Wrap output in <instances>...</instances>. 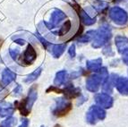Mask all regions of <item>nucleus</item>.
Returning <instances> with one entry per match:
<instances>
[{
    "label": "nucleus",
    "instance_id": "f257e3e1",
    "mask_svg": "<svg viewBox=\"0 0 128 127\" xmlns=\"http://www.w3.org/2000/svg\"><path fill=\"white\" fill-rule=\"evenodd\" d=\"M96 72H98V74L92 75L86 80V88L88 90L92 91V92H96L101 83L105 82L108 77L106 68H100Z\"/></svg>",
    "mask_w": 128,
    "mask_h": 127
},
{
    "label": "nucleus",
    "instance_id": "f03ea898",
    "mask_svg": "<svg viewBox=\"0 0 128 127\" xmlns=\"http://www.w3.org/2000/svg\"><path fill=\"white\" fill-rule=\"evenodd\" d=\"M112 34H111L110 28L108 26H102L98 29L97 32H95L93 37V43L92 47L93 48H100L101 46L107 43L110 40Z\"/></svg>",
    "mask_w": 128,
    "mask_h": 127
},
{
    "label": "nucleus",
    "instance_id": "7ed1b4c3",
    "mask_svg": "<svg viewBox=\"0 0 128 127\" xmlns=\"http://www.w3.org/2000/svg\"><path fill=\"white\" fill-rule=\"evenodd\" d=\"M106 117V112L101 106H92L86 114V120L90 124H95L98 120H103Z\"/></svg>",
    "mask_w": 128,
    "mask_h": 127
},
{
    "label": "nucleus",
    "instance_id": "20e7f679",
    "mask_svg": "<svg viewBox=\"0 0 128 127\" xmlns=\"http://www.w3.org/2000/svg\"><path fill=\"white\" fill-rule=\"evenodd\" d=\"M109 17L113 22L119 25H124L128 21V14L124 9L118 6L111 8L109 12Z\"/></svg>",
    "mask_w": 128,
    "mask_h": 127
},
{
    "label": "nucleus",
    "instance_id": "39448f33",
    "mask_svg": "<svg viewBox=\"0 0 128 127\" xmlns=\"http://www.w3.org/2000/svg\"><path fill=\"white\" fill-rule=\"evenodd\" d=\"M37 97H38V94H37V90L36 87L33 86L29 90V94H28V98L25 100L24 105L22 104L21 108H20V110H21L22 114H24V116H27L29 114V112L30 111V108H32V105L34 104V102L36 101Z\"/></svg>",
    "mask_w": 128,
    "mask_h": 127
},
{
    "label": "nucleus",
    "instance_id": "423d86ee",
    "mask_svg": "<svg viewBox=\"0 0 128 127\" xmlns=\"http://www.w3.org/2000/svg\"><path fill=\"white\" fill-rule=\"evenodd\" d=\"M71 103L64 98H56V106L53 109V114L56 116H61L68 112L71 109Z\"/></svg>",
    "mask_w": 128,
    "mask_h": 127
},
{
    "label": "nucleus",
    "instance_id": "0eeeda50",
    "mask_svg": "<svg viewBox=\"0 0 128 127\" xmlns=\"http://www.w3.org/2000/svg\"><path fill=\"white\" fill-rule=\"evenodd\" d=\"M64 18H66V14H64V12H62L61 10H58V9H56L51 14L49 22H45V24L48 26V29H52V28L56 27Z\"/></svg>",
    "mask_w": 128,
    "mask_h": 127
},
{
    "label": "nucleus",
    "instance_id": "6e6552de",
    "mask_svg": "<svg viewBox=\"0 0 128 127\" xmlns=\"http://www.w3.org/2000/svg\"><path fill=\"white\" fill-rule=\"evenodd\" d=\"M95 100L98 106L105 108H110L113 106V98L107 93H100L95 96Z\"/></svg>",
    "mask_w": 128,
    "mask_h": 127
},
{
    "label": "nucleus",
    "instance_id": "1a4fd4ad",
    "mask_svg": "<svg viewBox=\"0 0 128 127\" xmlns=\"http://www.w3.org/2000/svg\"><path fill=\"white\" fill-rule=\"evenodd\" d=\"M37 54L35 49L33 48L32 45H28L27 48H26L25 52L24 54V62L26 64H30L34 62V60L36 59Z\"/></svg>",
    "mask_w": 128,
    "mask_h": 127
},
{
    "label": "nucleus",
    "instance_id": "9d476101",
    "mask_svg": "<svg viewBox=\"0 0 128 127\" xmlns=\"http://www.w3.org/2000/svg\"><path fill=\"white\" fill-rule=\"evenodd\" d=\"M14 112V108L11 103L4 101L0 102V116L1 117L12 116Z\"/></svg>",
    "mask_w": 128,
    "mask_h": 127
},
{
    "label": "nucleus",
    "instance_id": "9b49d317",
    "mask_svg": "<svg viewBox=\"0 0 128 127\" xmlns=\"http://www.w3.org/2000/svg\"><path fill=\"white\" fill-rule=\"evenodd\" d=\"M118 90L123 95H128V79L124 77H119L116 82Z\"/></svg>",
    "mask_w": 128,
    "mask_h": 127
},
{
    "label": "nucleus",
    "instance_id": "f8f14e48",
    "mask_svg": "<svg viewBox=\"0 0 128 127\" xmlns=\"http://www.w3.org/2000/svg\"><path fill=\"white\" fill-rule=\"evenodd\" d=\"M116 46L118 48L119 53H124L128 49V38L124 36H116L115 40Z\"/></svg>",
    "mask_w": 128,
    "mask_h": 127
},
{
    "label": "nucleus",
    "instance_id": "ddd939ff",
    "mask_svg": "<svg viewBox=\"0 0 128 127\" xmlns=\"http://www.w3.org/2000/svg\"><path fill=\"white\" fill-rule=\"evenodd\" d=\"M15 78H16V74L14 72H12L8 68L4 69V72H2V82L4 86H6V85H8L9 83H11L13 80H14Z\"/></svg>",
    "mask_w": 128,
    "mask_h": 127
},
{
    "label": "nucleus",
    "instance_id": "4468645a",
    "mask_svg": "<svg viewBox=\"0 0 128 127\" xmlns=\"http://www.w3.org/2000/svg\"><path fill=\"white\" fill-rule=\"evenodd\" d=\"M107 82L104 84V90L107 91H111L112 90V88L114 87L116 85V80H118V75H116V74H111L110 77H108L107 80Z\"/></svg>",
    "mask_w": 128,
    "mask_h": 127
},
{
    "label": "nucleus",
    "instance_id": "2eb2a0df",
    "mask_svg": "<svg viewBox=\"0 0 128 127\" xmlns=\"http://www.w3.org/2000/svg\"><path fill=\"white\" fill-rule=\"evenodd\" d=\"M101 64H102V60H101V58H98V59H95V60H90V61H87V63H86V66H87V68L89 69V70L97 71L101 67Z\"/></svg>",
    "mask_w": 128,
    "mask_h": 127
},
{
    "label": "nucleus",
    "instance_id": "dca6fc26",
    "mask_svg": "<svg viewBox=\"0 0 128 127\" xmlns=\"http://www.w3.org/2000/svg\"><path fill=\"white\" fill-rule=\"evenodd\" d=\"M79 16H80V18H81L82 22L85 25H92V24H95V22H96L95 19L90 18V17L89 16V15H88L83 10H80Z\"/></svg>",
    "mask_w": 128,
    "mask_h": 127
},
{
    "label": "nucleus",
    "instance_id": "f3484780",
    "mask_svg": "<svg viewBox=\"0 0 128 127\" xmlns=\"http://www.w3.org/2000/svg\"><path fill=\"white\" fill-rule=\"evenodd\" d=\"M64 94L69 98H75L77 96L81 95V90H80V89L74 88L73 85H70L69 87H67L64 90Z\"/></svg>",
    "mask_w": 128,
    "mask_h": 127
},
{
    "label": "nucleus",
    "instance_id": "a211bd4d",
    "mask_svg": "<svg viewBox=\"0 0 128 127\" xmlns=\"http://www.w3.org/2000/svg\"><path fill=\"white\" fill-rule=\"evenodd\" d=\"M66 76H67V72L66 71H60L56 74V75L55 80H54V83H55L56 86H59V85L63 84V83L66 82Z\"/></svg>",
    "mask_w": 128,
    "mask_h": 127
},
{
    "label": "nucleus",
    "instance_id": "6ab92c4d",
    "mask_svg": "<svg viewBox=\"0 0 128 127\" xmlns=\"http://www.w3.org/2000/svg\"><path fill=\"white\" fill-rule=\"evenodd\" d=\"M66 44H59V45H55L52 48V54H53L54 57L58 58L60 56L64 53V49H66Z\"/></svg>",
    "mask_w": 128,
    "mask_h": 127
},
{
    "label": "nucleus",
    "instance_id": "aec40b11",
    "mask_svg": "<svg viewBox=\"0 0 128 127\" xmlns=\"http://www.w3.org/2000/svg\"><path fill=\"white\" fill-rule=\"evenodd\" d=\"M41 71H42V67H38V69H36L32 74H29V75L26 77L25 80H24V82H33V80H37L38 77L40 75Z\"/></svg>",
    "mask_w": 128,
    "mask_h": 127
},
{
    "label": "nucleus",
    "instance_id": "412c9836",
    "mask_svg": "<svg viewBox=\"0 0 128 127\" xmlns=\"http://www.w3.org/2000/svg\"><path fill=\"white\" fill-rule=\"evenodd\" d=\"M16 124V119L14 117H8L7 119H6L4 121H3L0 126L1 127H14Z\"/></svg>",
    "mask_w": 128,
    "mask_h": 127
},
{
    "label": "nucleus",
    "instance_id": "4be33fe9",
    "mask_svg": "<svg viewBox=\"0 0 128 127\" xmlns=\"http://www.w3.org/2000/svg\"><path fill=\"white\" fill-rule=\"evenodd\" d=\"M70 28H71V22L70 21H66V24L62 26V28L60 29L59 32H56V34H58V35H60V36H62V35H64V34L67 33V32H69Z\"/></svg>",
    "mask_w": 128,
    "mask_h": 127
},
{
    "label": "nucleus",
    "instance_id": "5701e85b",
    "mask_svg": "<svg viewBox=\"0 0 128 127\" xmlns=\"http://www.w3.org/2000/svg\"><path fill=\"white\" fill-rule=\"evenodd\" d=\"M92 33V32H89L87 34H86V35H84V36H82V38H79V41H81V42H87V41H89L90 38H93L94 34H95V33H94L93 35H90Z\"/></svg>",
    "mask_w": 128,
    "mask_h": 127
},
{
    "label": "nucleus",
    "instance_id": "b1692460",
    "mask_svg": "<svg viewBox=\"0 0 128 127\" xmlns=\"http://www.w3.org/2000/svg\"><path fill=\"white\" fill-rule=\"evenodd\" d=\"M36 37L38 38V40H40L41 43H42V45L46 48H48V46H50V43H49L48 41H47L45 38H43L42 37H41L38 33H37V32H36Z\"/></svg>",
    "mask_w": 128,
    "mask_h": 127
},
{
    "label": "nucleus",
    "instance_id": "393cba45",
    "mask_svg": "<svg viewBox=\"0 0 128 127\" xmlns=\"http://www.w3.org/2000/svg\"><path fill=\"white\" fill-rule=\"evenodd\" d=\"M9 52H10L11 56H12V58H13L14 60H15L16 58H17L18 55H19V53H20L19 49H17V48H15V49L14 48H10Z\"/></svg>",
    "mask_w": 128,
    "mask_h": 127
},
{
    "label": "nucleus",
    "instance_id": "a878e982",
    "mask_svg": "<svg viewBox=\"0 0 128 127\" xmlns=\"http://www.w3.org/2000/svg\"><path fill=\"white\" fill-rule=\"evenodd\" d=\"M122 58H123V61H124V64H126L128 66V49L127 50H126L124 52V53H122Z\"/></svg>",
    "mask_w": 128,
    "mask_h": 127
},
{
    "label": "nucleus",
    "instance_id": "bb28decb",
    "mask_svg": "<svg viewBox=\"0 0 128 127\" xmlns=\"http://www.w3.org/2000/svg\"><path fill=\"white\" fill-rule=\"evenodd\" d=\"M69 55L71 56V57H74L75 56V46L74 45H72L69 48Z\"/></svg>",
    "mask_w": 128,
    "mask_h": 127
},
{
    "label": "nucleus",
    "instance_id": "cd10ccee",
    "mask_svg": "<svg viewBox=\"0 0 128 127\" xmlns=\"http://www.w3.org/2000/svg\"><path fill=\"white\" fill-rule=\"evenodd\" d=\"M28 125H29V120L28 119H24L20 127H28Z\"/></svg>",
    "mask_w": 128,
    "mask_h": 127
},
{
    "label": "nucleus",
    "instance_id": "c85d7f7f",
    "mask_svg": "<svg viewBox=\"0 0 128 127\" xmlns=\"http://www.w3.org/2000/svg\"><path fill=\"white\" fill-rule=\"evenodd\" d=\"M24 42H25V41H24V40H15V43H17V44L24 45Z\"/></svg>",
    "mask_w": 128,
    "mask_h": 127
},
{
    "label": "nucleus",
    "instance_id": "c756f323",
    "mask_svg": "<svg viewBox=\"0 0 128 127\" xmlns=\"http://www.w3.org/2000/svg\"><path fill=\"white\" fill-rule=\"evenodd\" d=\"M21 89H22V87L20 86V85H18L17 88H16V89L14 90V93H19L18 91H19V90H21Z\"/></svg>",
    "mask_w": 128,
    "mask_h": 127
},
{
    "label": "nucleus",
    "instance_id": "7c9ffc66",
    "mask_svg": "<svg viewBox=\"0 0 128 127\" xmlns=\"http://www.w3.org/2000/svg\"><path fill=\"white\" fill-rule=\"evenodd\" d=\"M2 90H3V87H2V86H1V83H0V91Z\"/></svg>",
    "mask_w": 128,
    "mask_h": 127
},
{
    "label": "nucleus",
    "instance_id": "2f4dec72",
    "mask_svg": "<svg viewBox=\"0 0 128 127\" xmlns=\"http://www.w3.org/2000/svg\"><path fill=\"white\" fill-rule=\"evenodd\" d=\"M56 127H60V126H59V125H56Z\"/></svg>",
    "mask_w": 128,
    "mask_h": 127
}]
</instances>
